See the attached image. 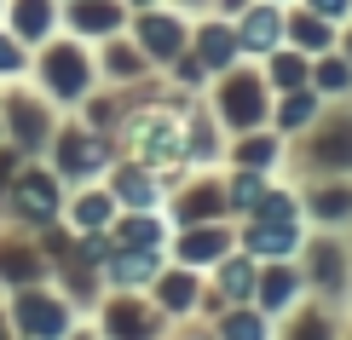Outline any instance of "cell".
<instances>
[{
    "label": "cell",
    "instance_id": "6da1fadb",
    "mask_svg": "<svg viewBox=\"0 0 352 340\" xmlns=\"http://www.w3.org/2000/svg\"><path fill=\"white\" fill-rule=\"evenodd\" d=\"M29 76H35V87L52 98L58 110H81V98L93 93L98 81V58L87 52V41L64 35V41H41L35 47V64H29Z\"/></svg>",
    "mask_w": 352,
    "mask_h": 340
},
{
    "label": "cell",
    "instance_id": "7a4b0ae2",
    "mask_svg": "<svg viewBox=\"0 0 352 340\" xmlns=\"http://www.w3.org/2000/svg\"><path fill=\"white\" fill-rule=\"evenodd\" d=\"M58 133V104L41 87H23V81H6V93H0V139L12 144V150L23 156H47Z\"/></svg>",
    "mask_w": 352,
    "mask_h": 340
},
{
    "label": "cell",
    "instance_id": "3957f363",
    "mask_svg": "<svg viewBox=\"0 0 352 340\" xmlns=\"http://www.w3.org/2000/svg\"><path fill=\"white\" fill-rule=\"evenodd\" d=\"M64 196H69L64 179L29 156L18 168V179H12V190L0 196V214H6L12 225H23V231H41V225H52V219H64Z\"/></svg>",
    "mask_w": 352,
    "mask_h": 340
},
{
    "label": "cell",
    "instance_id": "277c9868",
    "mask_svg": "<svg viewBox=\"0 0 352 340\" xmlns=\"http://www.w3.org/2000/svg\"><path fill=\"white\" fill-rule=\"evenodd\" d=\"M6 312H12V329L23 340H64L76 329V306H69V294H58L52 283L6 288Z\"/></svg>",
    "mask_w": 352,
    "mask_h": 340
},
{
    "label": "cell",
    "instance_id": "5b68a950",
    "mask_svg": "<svg viewBox=\"0 0 352 340\" xmlns=\"http://www.w3.org/2000/svg\"><path fill=\"white\" fill-rule=\"evenodd\" d=\"M104 161H110V144H104V133H93L87 122L58 127L52 144H47V168L64 185H87L93 173H104Z\"/></svg>",
    "mask_w": 352,
    "mask_h": 340
},
{
    "label": "cell",
    "instance_id": "8992f818",
    "mask_svg": "<svg viewBox=\"0 0 352 340\" xmlns=\"http://www.w3.org/2000/svg\"><path fill=\"white\" fill-rule=\"evenodd\" d=\"M151 335H156V312L133 288H116L98 312V340H151Z\"/></svg>",
    "mask_w": 352,
    "mask_h": 340
},
{
    "label": "cell",
    "instance_id": "52a82bcc",
    "mask_svg": "<svg viewBox=\"0 0 352 340\" xmlns=\"http://www.w3.org/2000/svg\"><path fill=\"white\" fill-rule=\"evenodd\" d=\"M23 283H47V254H41L35 236L18 231H0V288H23Z\"/></svg>",
    "mask_w": 352,
    "mask_h": 340
},
{
    "label": "cell",
    "instance_id": "ba28073f",
    "mask_svg": "<svg viewBox=\"0 0 352 340\" xmlns=\"http://www.w3.org/2000/svg\"><path fill=\"white\" fill-rule=\"evenodd\" d=\"M64 23L76 41H110L127 23V0H64Z\"/></svg>",
    "mask_w": 352,
    "mask_h": 340
},
{
    "label": "cell",
    "instance_id": "9c48e42d",
    "mask_svg": "<svg viewBox=\"0 0 352 340\" xmlns=\"http://www.w3.org/2000/svg\"><path fill=\"white\" fill-rule=\"evenodd\" d=\"M58 18H64V0H6L0 23L23 41V47H41V41L58 35Z\"/></svg>",
    "mask_w": 352,
    "mask_h": 340
},
{
    "label": "cell",
    "instance_id": "30bf717a",
    "mask_svg": "<svg viewBox=\"0 0 352 340\" xmlns=\"http://www.w3.org/2000/svg\"><path fill=\"white\" fill-rule=\"evenodd\" d=\"M133 41H139V52L151 58V64H173V58L185 52V23L168 18V12H144L139 29H133Z\"/></svg>",
    "mask_w": 352,
    "mask_h": 340
},
{
    "label": "cell",
    "instance_id": "8fae6325",
    "mask_svg": "<svg viewBox=\"0 0 352 340\" xmlns=\"http://www.w3.org/2000/svg\"><path fill=\"white\" fill-rule=\"evenodd\" d=\"M127 139H133V150H139L144 168H151V161H173V156H179V127H173V115H139Z\"/></svg>",
    "mask_w": 352,
    "mask_h": 340
},
{
    "label": "cell",
    "instance_id": "7c38bea8",
    "mask_svg": "<svg viewBox=\"0 0 352 340\" xmlns=\"http://www.w3.org/2000/svg\"><path fill=\"white\" fill-rule=\"evenodd\" d=\"M64 219H69V231H110L116 196L110 190H69L64 196Z\"/></svg>",
    "mask_w": 352,
    "mask_h": 340
},
{
    "label": "cell",
    "instance_id": "4fadbf2b",
    "mask_svg": "<svg viewBox=\"0 0 352 340\" xmlns=\"http://www.w3.org/2000/svg\"><path fill=\"white\" fill-rule=\"evenodd\" d=\"M110 196L122 202V208H133V214H151V208H156V173L144 168V161H133V168H116Z\"/></svg>",
    "mask_w": 352,
    "mask_h": 340
},
{
    "label": "cell",
    "instance_id": "5bb4252c",
    "mask_svg": "<svg viewBox=\"0 0 352 340\" xmlns=\"http://www.w3.org/2000/svg\"><path fill=\"white\" fill-rule=\"evenodd\" d=\"M98 69H104L110 81H133V76H144L151 69V58L139 52V41H104V58H98Z\"/></svg>",
    "mask_w": 352,
    "mask_h": 340
},
{
    "label": "cell",
    "instance_id": "9a60e30c",
    "mask_svg": "<svg viewBox=\"0 0 352 340\" xmlns=\"http://www.w3.org/2000/svg\"><path fill=\"white\" fill-rule=\"evenodd\" d=\"M248 248H260V254L295 248V214H260V225L248 231Z\"/></svg>",
    "mask_w": 352,
    "mask_h": 340
},
{
    "label": "cell",
    "instance_id": "2e32d148",
    "mask_svg": "<svg viewBox=\"0 0 352 340\" xmlns=\"http://www.w3.org/2000/svg\"><path fill=\"white\" fill-rule=\"evenodd\" d=\"M219 110H226V122H260V81H254V76L226 81V98H219Z\"/></svg>",
    "mask_w": 352,
    "mask_h": 340
},
{
    "label": "cell",
    "instance_id": "e0dca14e",
    "mask_svg": "<svg viewBox=\"0 0 352 340\" xmlns=\"http://www.w3.org/2000/svg\"><path fill=\"white\" fill-rule=\"evenodd\" d=\"M226 254V231L219 225H190L185 236H179V260L185 265H208V260H219Z\"/></svg>",
    "mask_w": 352,
    "mask_h": 340
},
{
    "label": "cell",
    "instance_id": "ac0fdd59",
    "mask_svg": "<svg viewBox=\"0 0 352 340\" xmlns=\"http://www.w3.org/2000/svg\"><path fill=\"white\" fill-rule=\"evenodd\" d=\"M110 242H116V248H156V242H162V225H156L151 214L110 219Z\"/></svg>",
    "mask_w": 352,
    "mask_h": 340
},
{
    "label": "cell",
    "instance_id": "d6986e66",
    "mask_svg": "<svg viewBox=\"0 0 352 340\" xmlns=\"http://www.w3.org/2000/svg\"><path fill=\"white\" fill-rule=\"evenodd\" d=\"M29 64H35V47H23V41L0 23V87L6 81H29Z\"/></svg>",
    "mask_w": 352,
    "mask_h": 340
},
{
    "label": "cell",
    "instance_id": "ffe728a7",
    "mask_svg": "<svg viewBox=\"0 0 352 340\" xmlns=\"http://www.w3.org/2000/svg\"><path fill=\"white\" fill-rule=\"evenodd\" d=\"M156 300H162V312H185V306L197 300L190 271H162V277H156Z\"/></svg>",
    "mask_w": 352,
    "mask_h": 340
},
{
    "label": "cell",
    "instance_id": "44dd1931",
    "mask_svg": "<svg viewBox=\"0 0 352 340\" xmlns=\"http://www.w3.org/2000/svg\"><path fill=\"white\" fill-rule=\"evenodd\" d=\"M243 41H248V47H272V41H277V12H272V6L248 12V23H243Z\"/></svg>",
    "mask_w": 352,
    "mask_h": 340
},
{
    "label": "cell",
    "instance_id": "7402d4cb",
    "mask_svg": "<svg viewBox=\"0 0 352 340\" xmlns=\"http://www.w3.org/2000/svg\"><path fill=\"white\" fill-rule=\"evenodd\" d=\"M312 277H318L324 288H341V254H335L329 242H324V248L312 254Z\"/></svg>",
    "mask_w": 352,
    "mask_h": 340
},
{
    "label": "cell",
    "instance_id": "603a6c76",
    "mask_svg": "<svg viewBox=\"0 0 352 340\" xmlns=\"http://www.w3.org/2000/svg\"><path fill=\"white\" fill-rule=\"evenodd\" d=\"M214 214H219V196H214V185H197V190L185 196V219L197 225V219H214Z\"/></svg>",
    "mask_w": 352,
    "mask_h": 340
},
{
    "label": "cell",
    "instance_id": "cb8c5ba5",
    "mask_svg": "<svg viewBox=\"0 0 352 340\" xmlns=\"http://www.w3.org/2000/svg\"><path fill=\"white\" fill-rule=\"evenodd\" d=\"M295 283H300L295 271H266V288L260 294H266V306H283V300H295Z\"/></svg>",
    "mask_w": 352,
    "mask_h": 340
},
{
    "label": "cell",
    "instance_id": "d4e9b609",
    "mask_svg": "<svg viewBox=\"0 0 352 340\" xmlns=\"http://www.w3.org/2000/svg\"><path fill=\"white\" fill-rule=\"evenodd\" d=\"M197 47H202V64H226V58H231V35H226V29H202Z\"/></svg>",
    "mask_w": 352,
    "mask_h": 340
},
{
    "label": "cell",
    "instance_id": "484cf974",
    "mask_svg": "<svg viewBox=\"0 0 352 340\" xmlns=\"http://www.w3.org/2000/svg\"><path fill=\"white\" fill-rule=\"evenodd\" d=\"M23 150H12V144L6 139H0V196H6V190H12V179H18V168H23Z\"/></svg>",
    "mask_w": 352,
    "mask_h": 340
},
{
    "label": "cell",
    "instance_id": "4316f807",
    "mask_svg": "<svg viewBox=\"0 0 352 340\" xmlns=\"http://www.w3.org/2000/svg\"><path fill=\"white\" fill-rule=\"evenodd\" d=\"M226 340H266V329H260V317L231 312V317H226Z\"/></svg>",
    "mask_w": 352,
    "mask_h": 340
},
{
    "label": "cell",
    "instance_id": "83f0119b",
    "mask_svg": "<svg viewBox=\"0 0 352 340\" xmlns=\"http://www.w3.org/2000/svg\"><path fill=\"white\" fill-rule=\"evenodd\" d=\"M248 288H254V265H248V260L243 265H226V294H231V300H243Z\"/></svg>",
    "mask_w": 352,
    "mask_h": 340
},
{
    "label": "cell",
    "instance_id": "f1b7e54d",
    "mask_svg": "<svg viewBox=\"0 0 352 340\" xmlns=\"http://www.w3.org/2000/svg\"><path fill=\"white\" fill-rule=\"evenodd\" d=\"M260 179H237V190H231V202H237V208H260Z\"/></svg>",
    "mask_w": 352,
    "mask_h": 340
},
{
    "label": "cell",
    "instance_id": "f546056e",
    "mask_svg": "<svg viewBox=\"0 0 352 340\" xmlns=\"http://www.w3.org/2000/svg\"><path fill=\"white\" fill-rule=\"evenodd\" d=\"M346 208H352L346 190H329V196H318V214H329V219H335V214H346Z\"/></svg>",
    "mask_w": 352,
    "mask_h": 340
},
{
    "label": "cell",
    "instance_id": "4dcf8cb0",
    "mask_svg": "<svg viewBox=\"0 0 352 340\" xmlns=\"http://www.w3.org/2000/svg\"><path fill=\"white\" fill-rule=\"evenodd\" d=\"M237 161H272V139H248L237 150Z\"/></svg>",
    "mask_w": 352,
    "mask_h": 340
},
{
    "label": "cell",
    "instance_id": "1f68e13d",
    "mask_svg": "<svg viewBox=\"0 0 352 340\" xmlns=\"http://www.w3.org/2000/svg\"><path fill=\"white\" fill-rule=\"evenodd\" d=\"M306 115H312V98L295 93V104H283V122H306Z\"/></svg>",
    "mask_w": 352,
    "mask_h": 340
},
{
    "label": "cell",
    "instance_id": "d6a6232c",
    "mask_svg": "<svg viewBox=\"0 0 352 340\" xmlns=\"http://www.w3.org/2000/svg\"><path fill=\"white\" fill-rule=\"evenodd\" d=\"M289 340H329V329H324V323H318V317H312V323H300V329H295V335H289Z\"/></svg>",
    "mask_w": 352,
    "mask_h": 340
},
{
    "label": "cell",
    "instance_id": "836d02e7",
    "mask_svg": "<svg viewBox=\"0 0 352 340\" xmlns=\"http://www.w3.org/2000/svg\"><path fill=\"white\" fill-rule=\"evenodd\" d=\"M306 69H300V58H277V81H300Z\"/></svg>",
    "mask_w": 352,
    "mask_h": 340
},
{
    "label": "cell",
    "instance_id": "e575fe53",
    "mask_svg": "<svg viewBox=\"0 0 352 340\" xmlns=\"http://www.w3.org/2000/svg\"><path fill=\"white\" fill-rule=\"evenodd\" d=\"M295 35H300V41H306V47H324V29H318V23H306V18H300V23H295Z\"/></svg>",
    "mask_w": 352,
    "mask_h": 340
},
{
    "label": "cell",
    "instance_id": "d590c367",
    "mask_svg": "<svg viewBox=\"0 0 352 340\" xmlns=\"http://www.w3.org/2000/svg\"><path fill=\"white\" fill-rule=\"evenodd\" d=\"M318 81H324V87H346V69L341 64H324V69H318Z\"/></svg>",
    "mask_w": 352,
    "mask_h": 340
},
{
    "label": "cell",
    "instance_id": "8d00e7d4",
    "mask_svg": "<svg viewBox=\"0 0 352 340\" xmlns=\"http://www.w3.org/2000/svg\"><path fill=\"white\" fill-rule=\"evenodd\" d=\"M312 6L324 12V18H341V12H346V0H312Z\"/></svg>",
    "mask_w": 352,
    "mask_h": 340
},
{
    "label": "cell",
    "instance_id": "74e56055",
    "mask_svg": "<svg viewBox=\"0 0 352 340\" xmlns=\"http://www.w3.org/2000/svg\"><path fill=\"white\" fill-rule=\"evenodd\" d=\"M18 329H12V312H6V294H0V340H12Z\"/></svg>",
    "mask_w": 352,
    "mask_h": 340
},
{
    "label": "cell",
    "instance_id": "f35d334b",
    "mask_svg": "<svg viewBox=\"0 0 352 340\" xmlns=\"http://www.w3.org/2000/svg\"><path fill=\"white\" fill-rule=\"evenodd\" d=\"M64 340H98V329H69Z\"/></svg>",
    "mask_w": 352,
    "mask_h": 340
},
{
    "label": "cell",
    "instance_id": "ab89813d",
    "mask_svg": "<svg viewBox=\"0 0 352 340\" xmlns=\"http://www.w3.org/2000/svg\"><path fill=\"white\" fill-rule=\"evenodd\" d=\"M127 6H156V0H127Z\"/></svg>",
    "mask_w": 352,
    "mask_h": 340
},
{
    "label": "cell",
    "instance_id": "60d3db41",
    "mask_svg": "<svg viewBox=\"0 0 352 340\" xmlns=\"http://www.w3.org/2000/svg\"><path fill=\"white\" fill-rule=\"evenodd\" d=\"M12 340H23V335H12Z\"/></svg>",
    "mask_w": 352,
    "mask_h": 340
}]
</instances>
